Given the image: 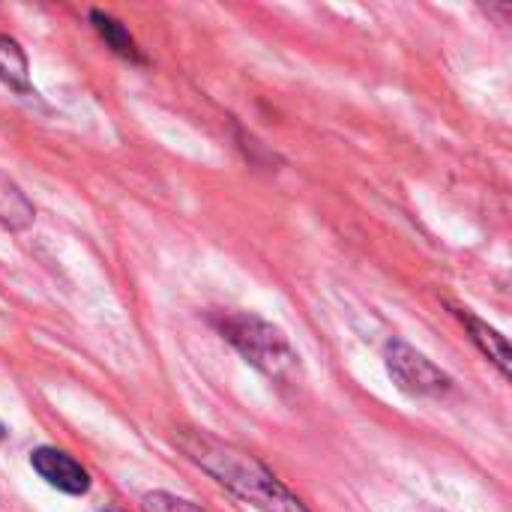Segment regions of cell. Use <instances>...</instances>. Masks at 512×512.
Masks as SVG:
<instances>
[{"mask_svg":"<svg viewBox=\"0 0 512 512\" xmlns=\"http://www.w3.org/2000/svg\"><path fill=\"white\" fill-rule=\"evenodd\" d=\"M174 444L219 486L258 512H312L264 462L204 429H180Z\"/></svg>","mask_w":512,"mask_h":512,"instance_id":"6da1fadb","label":"cell"},{"mask_svg":"<svg viewBox=\"0 0 512 512\" xmlns=\"http://www.w3.org/2000/svg\"><path fill=\"white\" fill-rule=\"evenodd\" d=\"M216 333L267 381L279 387H294L303 381V363L288 336L255 312H216Z\"/></svg>","mask_w":512,"mask_h":512,"instance_id":"7a4b0ae2","label":"cell"},{"mask_svg":"<svg viewBox=\"0 0 512 512\" xmlns=\"http://www.w3.org/2000/svg\"><path fill=\"white\" fill-rule=\"evenodd\" d=\"M384 366L396 390L411 399H441L453 390V378L435 366L423 351L402 339H390L384 348Z\"/></svg>","mask_w":512,"mask_h":512,"instance_id":"3957f363","label":"cell"},{"mask_svg":"<svg viewBox=\"0 0 512 512\" xmlns=\"http://www.w3.org/2000/svg\"><path fill=\"white\" fill-rule=\"evenodd\" d=\"M30 468L57 492L63 495H87L90 492V474L81 462H75L69 453L57 450V447H36L30 453Z\"/></svg>","mask_w":512,"mask_h":512,"instance_id":"277c9868","label":"cell"},{"mask_svg":"<svg viewBox=\"0 0 512 512\" xmlns=\"http://www.w3.org/2000/svg\"><path fill=\"white\" fill-rule=\"evenodd\" d=\"M453 312H456V318L465 324V330L471 333V339H474V345L483 351V357L492 360L504 378H510V345H507V336H501L495 327H489L486 321H480V318H477L471 309H465V306H453Z\"/></svg>","mask_w":512,"mask_h":512,"instance_id":"5b68a950","label":"cell"},{"mask_svg":"<svg viewBox=\"0 0 512 512\" xmlns=\"http://www.w3.org/2000/svg\"><path fill=\"white\" fill-rule=\"evenodd\" d=\"M90 24H93V30L102 36V42H105L117 57H123V60H129V63H144V54H141L135 36H132L114 15H108V12H102V9H90Z\"/></svg>","mask_w":512,"mask_h":512,"instance_id":"8992f818","label":"cell"},{"mask_svg":"<svg viewBox=\"0 0 512 512\" xmlns=\"http://www.w3.org/2000/svg\"><path fill=\"white\" fill-rule=\"evenodd\" d=\"M0 81L6 87H12L15 93H33L30 87V63L27 54L21 51V45L9 36L0 33Z\"/></svg>","mask_w":512,"mask_h":512,"instance_id":"52a82bcc","label":"cell"},{"mask_svg":"<svg viewBox=\"0 0 512 512\" xmlns=\"http://www.w3.org/2000/svg\"><path fill=\"white\" fill-rule=\"evenodd\" d=\"M0 222L6 228H24L33 222V204L9 180H0Z\"/></svg>","mask_w":512,"mask_h":512,"instance_id":"ba28073f","label":"cell"},{"mask_svg":"<svg viewBox=\"0 0 512 512\" xmlns=\"http://www.w3.org/2000/svg\"><path fill=\"white\" fill-rule=\"evenodd\" d=\"M147 510L150 512H201L198 507H192L189 501H180V498H171L165 492H156V495H147L144 498Z\"/></svg>","mask_w":512,"mask_h":512,"instance_id":"9c48e42d","label":"cell"},{"mask_svg":"<svg viewBox=\"0 0 512 512\" xmlns=\"http://www.w3.org/2000/svg\"><path fill=\"white\" fill-rule=\"evenodd\" d=\"M99 512H123V510H117V507H102Z\"/></svg>","mask_w":512,"mask_h":512,"instance_id":"30bf717a","label":"cell"},{"mask_svg":"<svg viewBox=\"0 0 512 512\" xmlns=\"http://www.w3.org/2000/svg\"><path fill=\"white\" fill-rule=\"evenodd\" d=\"M3 435H6V432H3V426H0V441H3Z\"/></svg>","mask_w":512,"mask_h":512,"instance_id":"8fae6325","label":"cell"}]
</instances>
